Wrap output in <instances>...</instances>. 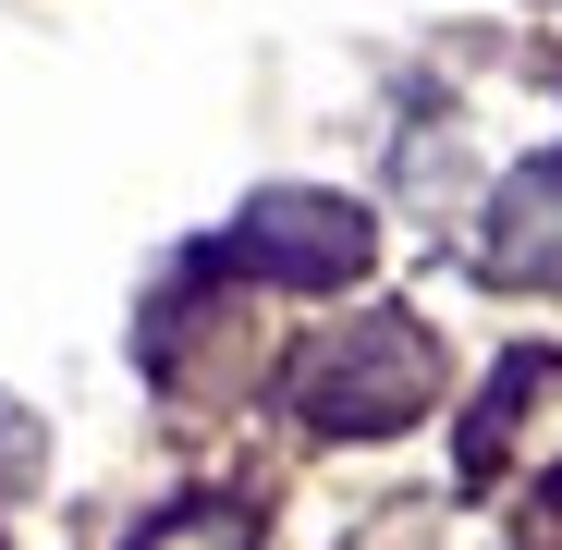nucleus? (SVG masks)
Segmentation results:
<instances>
[{"label":"nucleus","mask_w":562,"mask_h":550,"mask_svg":"<svg viewBox=\"0 0 562 550\" xmlns=\"http://www.w3.org/2000/svg\"><path fill=\"white\" fill-rule=\"evenodd\" d=\"M25 465H37V440L13 428V404H0V478H25Z\"/></svg>","instance_id":"39448f33"},{"label":"nucleus","mask_w":562,"mask_h":550,"mask_svg":"<svg viewBox=\"0 0 562 550\" xmlns=\"http://www.w3.org/2000/svg\"><path fill=\"white\" fill-rule=\"evenodd\" d=\"M428 380H440L428 330H416V318H367V330H342V343L306 355V416H330V428H392V416L428 404Z\"/></svg>","instance_id":"f257e3e1"},{"label":"nucleus","mask_w":562,"mask_h":550,"mask_svg":"<svg viewBox=\"0 0 562 550\" xmlns=\"http://www.w3.org/2000/svg\"><path fill=\"white\" fill-rule=\"evenodd\" d=\"M245 257L281 269V282H355L367 221H355L342 197H257V209H245Z\"/></svg>","instance_id":"f03ea898"},{"label":"nucleus","mask_w":562,"mask_h":550,"mask_svg":"<svg viewBox=\"0 0 562 550\" xmlns=\"http://www.w3.org/2000/svg\"><path fill=\"white\" fill-rule=\"evenodd\" d=\"M135 550H257V526L209 502V514H183V526H159V538H135Z\"/></svg>","instance_id":"20e7f679"},{"label":"nucleus","mask_w":562,"mask_h":550,"mask_svg":"<svg viewBox=\"0 0 562 550\" xmlns=\"http://www.w3.org/2000/svg\"><path fill=\"white\" fill-rule=\"evenodd\" d=\"M562 245V159H526L514 183H502V233H490V269L514 282V269H538Z\"/></svg>","instance_id":"7ed1b4c3"}]
</instances>
